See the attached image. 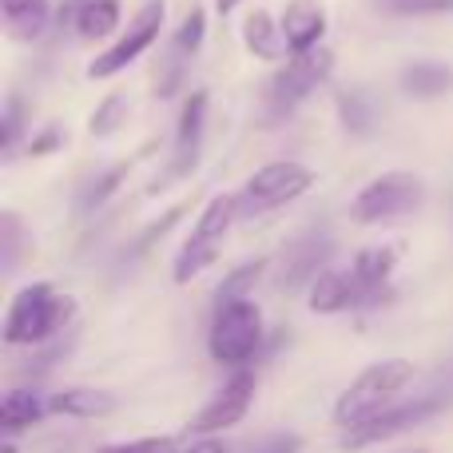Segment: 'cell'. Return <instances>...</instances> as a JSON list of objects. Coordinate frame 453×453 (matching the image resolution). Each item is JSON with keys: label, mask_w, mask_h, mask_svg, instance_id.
I'll return each instance as SVG.
<instances>
[{"label": "cell", "mask_w": 453, "mask_h": 453, "mask_svg": "<svg viewBox=\"0 0 453 453\" xmlns=\"http://www.w3.org/2000/svg\"><path fill=\"white\" fill-rule=\"evenodd\" d=\"M453 88V72L441 68V64H410L402 72V92L414 96V100H438Z\"/></svg>", "instance_id": "20"}, {"label": "cell", "mask_w": 453, "mask_h": 453, "mask_svg": "<svg viewBox=\"0 0 453 453\" xmlns=\"http://www.w3.org/2000/svg\"><path fill=\"white\" fill-rule=\"evenodd\" d=\"M330 255H334V239L330 231H306L298 239H290L282 247V258H279V287L282 290H311L314 279L330 266Z\"/></svg>", "instance_id": "11"}, {"label": "cell", "mask_w": 453, "mask_h": 453, "mask_svg": "<svg viewBox=\"0 0 453 453\" xmlns=\"http://www.w3.org/2000/svg\"><path fill=\"white\" fill-rule=\"evenodd\" d=\"M52 418H72V422H96V418L116 414V394L96 390V386H64L48 394Z\"/></svg>", "instance_id": "16"}, {"label": "cell", "mask_w": 453, "mask_h": 453, "mask_svg": "<svg viewBox=\"0 0 453 453\" xmlns=\"http://www.w3.org/2000/svg\"><path fill=\"white\" fill-rule=\"evenodd\" d=\"M72 319H76V298L56 290L48 279H40L12 295L0 338H4V346H32L36 350V346L60 338L72 326Z\"/></svg>", "instance_id": "1"}, {"label": "cell", "mask_w": 453, "mask_h": 453, "mask_svg": "<svg viewBox=\"0 0 453 453\" xmlns=\"http://www.w3.org/2000/svg\"><path fill=\"white\" fill-rule=\"evenodd\" d=\"M258 378L255 370H231V378L207 398V406L188 422V438H219V434L234 430L255 406Z\"/></svg>", "instance_id": "7"}, {"label": "cell", "mask_w": 453, "mask_h": 453, "mask_svg": "<svg viewBox=\"0 0 453 453\" xmlns=\"http://www.w3.org/2000/svg\"><path fill=\"white\" fill-rule=\"evenodd\" d=\"M0 20L12 40H36L52 20V0H0Z\"/></svg>", "instance_id": "18"}, {"label": "cell", "mask_w": 453, "mask_h": 453, "mask_svg": "<svg viewBox=\"0 0 453 453\" xmlns=\"http://www.w3.org/2000/svg\"><path fill=\"white\" fill-rule=\"evenodd\" d=\"M164 16H167V4H164V0H148V4H143L140 12L132 16V24L119 32L116 44H111L104 56H96L92 64H88V80H111V76H119L127 64L140 60V56L159 40Z\"/></svg>", "instance_id": "10"}, {"label": "cell", "mask_w": 453, "mask_h": 453, "mask_svg": "<svg viewBox=\"0 0 453 453\" xmlns=\"http://www.w3.org/2000/svg\"><path fill=\"white\" fill-rule=\"evenodd\" d=\"M0 124H4V151L8 156H12L16 151V143H20V132H24V108H20V96H8V104H4V119H0Z\"/></svg>", "instance_id": "30"}, {"label": "cell", "mask_w": 453, "mask_h": 453, "mask_svg": "<svg viewBox=\"0 0 453 453\" xmlns=\"http://www.w3.org/2000/svg\"><path fill=\"white\" fill-rule=\"evenodd\" d=\"M124 111H127L124 96H108V100H104L100 108L92 111V124H88V132H92V135H111L119 127V119H124Z\"/></svg>", "instance_id": "27"}, {"label": "cell", "mask_w": 453, "mask_h": 453, "mask_svg": "<svg viewBox=\"0 0 453 453\" xmlns=\"http://www.w3.org/2000/svg\"><path fill=\"white\" fill-rule=\"evenodd\" d=\"M402 263V247L398 242H374V247H362L358 255H354V274H358V282L366 287L370 295V306H378L386 295H390V279L394 271H398Z\"/></svg>", "instance_id": "15"}, {"label": "cell", "mask_w": 453, "mask_h": 453, "mask_svg": "<svg viewBox=\"0 0 453 453\" xmlns=\"http://www.w3.org/2000/svg\"><path fill=\"white\" fill-rule=\"evenodd\" d=\"M180 453H226V446L219 438H188Z\"/></svg>", "instance_id": "34"}, {"label": "cell", "mask_w": 453, "mask_h": 453, "mask_svg": "<svg viewBox=\"0 0 453 453\" xmlns=\"http://www.w3.org/2000/svg\"><path fill=\"white\" fill-rule=\"evenodd\" d=\"M234 215H239V199L234 196H211L207 199L196 226H191L188 242H183V250L175 255V266H172L175 282H191L196 274H203L207 266L219 258L223 239H226V231H231Z\"/></svg>", "instance_id": "4"}, {"label": "cell", "mask_w": 453, "mask_h": 453, "mask_svg": "<svg viewBox=\"0 0 453 453\" xmlns=\"http://www.w3.org/2000/svg\"><path fill=\"white\" fill-rule=\"evenodd\" d=\"M441 406H446V398H441V394H418V398H402L398 406H390L386 414H378L374 422L346 430L342 434V449L358 453V449H370V446H382V441H394V438H402L406 430H414V426L430 422L434 414H441Z\"/></svg>", "instance_id": "9"}, {"label": "cell", "mask_w": 453, "mask_h": 453, "mask_svg": "<svg viewBox=\"0 0 453 453\" xmlns=\"http://www.w3.org/2000/svg\"><path fill=\"white\" fill-rule=\"evenodd\" d=\"M242 44H247L258 60H279L282 48H287V36H282V24L271 20V12L255 8V12L247 16V24H242Z\"/></svg>", "instance_id": "19"}, {"label": "cell", "mask_w": 453, "mask_h": 453, "mask_svg": "<svg viewBox=\"0 0 453 453\" xmlns=\"http://www.w3.org/2000/svg\"><path fill=\"white\" fill-rule=\"evenodd\" d=\"M255 453H303V438L290 434V430H279V434H271V438L258 441Z\"/></svg>", "instance_id": "32"}, {"label": "cell", "mask_w": 453, "mask_h": 453, "mask_svg": "<svg viewBox=\"0 0 453 453\" xmlns=\"http://www.w3.org/2000/svg\"><path fill=\"white\" fill-rule=\"evenodd\" d=\"M306 306L314 314H346V311H358V306H370V295L358 282L354 266H326L314 279V287L306 290Z\"/></svg>", "instance_id": "12"}, {"label": "cell", "mask_w": 453, "mask_h": 453, "mask_svg": "<svg viewBox=\"0 0 453 453\" xmlns=\"http://www.w3.org/2000/svg\"><path fill=\"white\" fill-rule=\"evenodd\" d=\"M311 188H314V172H311V167L295 164V159H279V164L258 167V172L247 180V188H242V196H239V211L242 215L279 211V207L303 199Z\"/></svg>", "instance_id": "6"}, {"label": "cell", "mask_w": 453, "mask_h": 453, "mask_svg": "<svg viewBox=\"0 0 453 453\" xmlns=\"http://www.w3.org/2000/svg\"><path fill=\"white\" fill-rule=\"evenodd\" d=\"M203 32H207V12H203V8H191V12L183 16L180 32H175V44H180V52H199V44H203Z\"/></svg>", "instance_id": "29"}, {"label": "cell", "mask_w": 453, "mask_h": 453, "mask_svg": "<svg viewBox=\"0 0 453 453\" xmlns=\"http://www.w3.org/2000/svg\"><path fill=\"white\" fill-rule=\"evenodd\" d=\"M203 124H207V92H191L180 111V132H175V156H172V167H167V180H183L199 164Z\"/></svg>", "instance_id": "13"}, {"label": "cell", "mask_w": 453, "mask_h": 453, "mask_svg": "<svg viewBox=\"0 0 453 453\" xmlns=\"http://www.w3.org/2000/svg\"><path fill=\"white\" fill-rule=\"evenodd\" d=\"M119 28V0H80L76 32L84 40H104Z\"/></svg>", "instance_id": "21"}, {"label": "cell", "mask_w": 453, "mask_h": 453, "mask_svg": "<svg viewBox=\"0 0 453 453\" xmlns=\"http://www.w3.org/2000/svg\"><path fill=\"white\" fill-rule=\"evenodd\" d=\"M20 247H24V226L12 211H4L0 215V255H4V274L16 271V263H20Z\"/></svg>", "instance_id": "26"}, {"label": "cell", "mask_w": 453, "mask_h": 453, "mask_svg": "<svg viewBox=\"0 0 453 453\" xmlns=\"http://www.w3.org/2000/svg\"><path fill=\"white\" fill-rule=\"evenodd\" d=\"M180 215H183V207H172V211H167V215H164V219H159V223H151L148 231H143L140 239H135V255H143V250H148V247H151V242H156V239H164V234L172 231L175 223H180Z\"/></svg>", "instance_id": "31"}, {"label": "cell", "mask_w": 453, "mask_h": 453, "mask_svg": "<svg viewBox=\"0 0 453 453\" xmlns=\"http://www.w3.org/2000/svg\"><path fill=\"white\" fill-rule=\"evenodd\" d=\"M279 24L290 56L314 52V48H322V36H326V8L319 0H290Z\"/></svg>", "instance_id": "14"}, {"label": "cell", "mask_w": 453, "mask_h": 453, "mask_svg": "<svg viewBox=\"0 0 453 453\" xmlns=\"http://www.w3.org/2000/svg\"><path fill=\"white\" fill-rule=\"evenodd\" d=\"M414 378H418V370H414V362L410 358L370 362V366L362 370V374L354 378L342 394H338L334 422L342 426V434L354 430V426L374 422L378 414H386L390 406H398L402 394H406V386L414 382Z\"/></svg>", "instance_id": "2"}, {"label": "cell", "mask_w": 453, "mask_h": 453, "mask_svg": "<svg viewBox=\"0 0 453 453\" xmlns=\"http://www.w3.org/2000/svg\"><path fill=\"white\" fill-rule=\"evenodd\" d=\"M263 271H266V258H255V263L234 266V271L219 282V290H215V306L242 303V298H250V290H255V282L263 279Z\"/></svg>", "instance_id": "22"}, {"label": "cell", "mask_w": 453, "mask_h": 453, "mask_svg": "<svg viewBox=\"0 0 453 453\" xmlns=\"http://www.w3.org/2000/svg\"><path fill=\"white\" fill-rule=\"evenodd\" d=\"M127 172H132V164H116L111 172L96 175V180L88 183V191L80 196V207H84V211H96V207H104V203H108V199L119 191V183L127 180Z\"/></svg>", "instance_id": "23"}, {"label": "cell", "mask_w": 453, "mask_h": 453, "mask_svg": "<svg viewBox=\"0 0 453 453\" xmlns=\"http://www.w3.org/2000/svg\"><path fill=\"white\" fill-rule=\"evenodd\" d=\"M338 116H342L346 132H354V135H366L370 124H374L370 100L362 92H342V96H338Z\"/></svg>", "instance_id": "25"}, {"label": "cell", "mask_w": 453, "mask_h": 453, "mask_svg": "<svg viewBox=\"0 0 453 453\" xmlns=\"http://www.w3.org/2000/svg\"><path fill=\"white\" fill-rule=\"evenodd\" d=\"M183 438L172 434H151V438H132V441H104L96 446V453H180Z\"/></svg>", "instance_id": "24"}, {"label": "cell", "mask_w": 453, "mask_h": 453, "mask_svg": "<svg viewBox=\"0 0 453 453\" xmlns=\"http://www.w3.org/2000/svg\"><path fill=\"white\" fill-rule=\"evenodd\" d=\"M382 8L394 16H449L453 0H382Z\"/></svg>", "instance_id": "28"}, {"label": "cell", "mask_w": 453, "mask_h": 453, "mask_svg": "<svg viewBox=\"0 0 453 453\" xmlns=\"http://www.w3.org/2000/svg\"><path fill=\"white\" fill-rule=\"evenodd\" d=\"M215 8L226 16V12H234V8H239V0H215Z\"/></svg>", "instance_id": "35"}, {"label": "cell", "mask_w": 453, "mask_h": 453, "mask_svg": "<svg viewBox=\"0 0 453 453\" xmlns=\"http://www.w3.org/2000/svg\"><path fill=\"white\" fill-rule=\"evenodd\" d=\"M263 311H258L255 298H242V303H223L215 306L211 330H207V350L211 358L226 370H247L250 362L263 350Z\"/></svg>", "instance_id": "3"}, {"label": "cell", "mask_w": 453, "mask_h": 453, "mask_svg": "<svg viewBox=\"0 0 453 453\" xmlns=\"http://www.w3.org/2000/svg\"><path fill=\"white\" fill-rule=\"evenodd\" d=\"M330 68H334V52H330V48H314V52L290 56V60L274 72L271 92H266L271 116H290L306 96L319 92V84H326Z\"/></svg>", "instance_id": "8"}, {"label": "cell", "mask_w": 453, "mask_h": 453, "mask_svg": "<svg viewBox=\"0 0 453 453\" xmlns=\"http://www.w3.org/2000/svg\"><path fill=\"white\" fill-rule=\"evenodd\" d=\"M426 203V183L414 172H386L378 180H370L366 188L354 196L350 215L358 223L374 226V223H394L402 215H414Z\"/></svg>", "instance_id": "5"}, {"label": "cell", "mask_w": 453, "mask_h": 453, "mask_svg": "<svg viewBox=\"0 0 453 453\" xmlns=\"http://www.w3.org/2000/svg\"><path fill=\"white\" fill-rule=\"evenodd\" d=\"M56 143H60V132H56V127H44L36 140H28V156H44V151H52Z\"/></svg>", "instance_id": "33"}, {"label": "cell", "mask_w": 453, "mask_h": 453, "mask_svg": "<svg viewBox=\"0 0 453 453\" xmlns=\"http://www.w3.org/2000/svg\"><path fill=\"white\" fill-rule=\"evenodd\" d=\"M44 418H52L48 398L36 394V390H28V386L8 390L4 402H0V426H4V438H16V434L32 430V426H40Z\"/></svg>", "instance_id": "17"}, {"label": "cell", "mask_w": 453, "mask_h": 453, "mask_svg": "<svg viewBox=\"0 0 453 453\" xmlns=\"http://www.w3.org/2000/svg\"><path fill=\"white\" fill-rule=\"evenodd\" d=\"M402 453H430V449H422V446H418V449H402Z\"/></svg>", "instance_id": "36"}]
</instances>
